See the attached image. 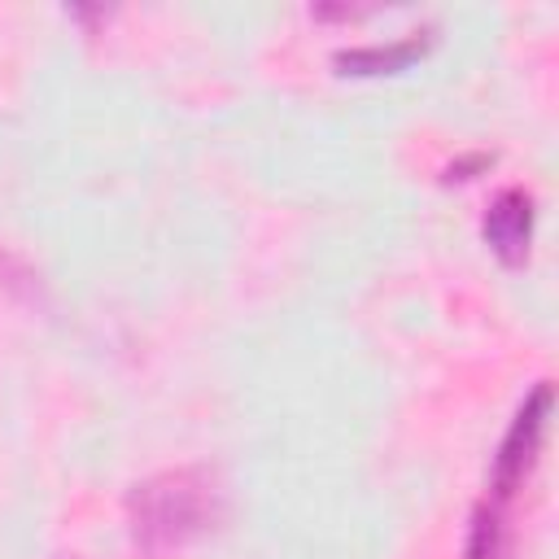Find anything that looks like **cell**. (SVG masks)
Returning a JSON list of instances; mask_svg holds the SVG:
<instances>
[{
  "label": "cell",
  "instance_id": "obj_3",
  "mask_svg": "<svg viewBox=\"0 0 559 559\" xmlns=\"http://www.w3.org/2000/svg\"><path fill=\"white\" fill-rule=\"evenodd\" d=\"M533 223H537L533 192H528V188H502V192L489 201L485 218H480V236H485V245H489L502 262L520 266V262L528 258V245H533Z\"/></svg>",
  "mask_w": 559,
  "mask_h": 559
},
{
  "label": "cell",
  "instance_id": "obj_7",
  "mask_svg": "<svg viewBox=\"0 0 559 559\" xmlns=\"http://www.w3.org/2000/svg\"><path fill=\"white\" fill-rule=\"evenodd\" d=\"M57 559H83V555H57Z\"/></svg>",
  "mask_w": 559,
  "mask_h": 559
},
{
  "label": "cell",
  "instance_id": "obj_2",
  "mask_svg": "<svg viewBox=\"0 0 559 559\" xmlns=\"http://www.w3.org/2000/svg\"><path fill=\"white\" fill-rule=\"evenodd\" d=\"M550 406H555V389L550 380H537L524 402L515 406L498 450H493V463H489V498L493 502H511L515 489L528 480L537 454H542V437H546V424H550Z\"/></svg>",
  "mask_w": 559,
  "mask_h": 559
},
{
  "label": "cell",
  "instance_id": "obj_6",
  "mask_svg": "<svg viewBox=\"0 0 559 559\" xmlns=\"http://www.w3.org/2000/svg\"><path fill=\"white\" fill-rule=\"evenodd\" d=\"M493 166V153H467V157H454L450 166H445V183H454V179H476L480 170H489Z\"/></svg>",
  "mask_w": 559,
  "mask_h": 559
},
{
  "label": "cell",
  "instance_id": "obj_1",
  "mask_svg": "<svg viewBox=\"0 0 559 559\" xmlns=\"http://www.w3.org/2000/svg\"><path fill=\"white\" fill-rule=\"evenodd\" d=\"M227 507L223 480L205 463L162 467L127 489V528L144 555L179 550L218 528Z\"/></svg>",
  "mask_w": 559,
  "mask_h": 559
},
{
  "label": "cell",
  "instance_id": "obj_4",
  "mask_svg": "<svg viewBox=\"0 0 559 559\" xmlns=\"http://www.w3.org/2000/svg\"><path fill=\"white\" fill-rule=\"evenodd\" d=\"M437 39V22H424L389 44H354V48H336L332 52V66L341 74H393V70H406L415 57H424Z\"/></svg>",
  "mask_w": 559,
  "mask_h": 559
},
{
  "label": "cell",
  "instance_id": "obj_5",
  "mask_svg": "<svg viewBox=\"0 0 559 559\" xmlns=\"http://www.w3.org/2000/svg\"><path fill=\"white\" fill-rule=\"evenodd\" d=\"M463 559H507V507L493 498H480L472 511Z\"/></svg>",
  "mask_w": 559,
  "mask_h": 559
}]
</instances>
